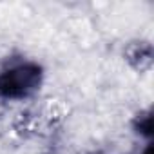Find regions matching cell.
Here are the masks:
<instances>
[{
    "label": "cell",
    "mask_w": 154,
    "mask_h": 154,
    "mask_svg": "<svg viewBox=\"0 0 154 154\" xmlns=\"http://www.w3.org/2000/svg\"><path fill=\"white\" fill-rule=\"evenodd\" d=\"M45 82L40 62L26 56L8 58L0 63V100L24 102L36 96Z\"/></svg>",
    "instance_id": "1"
},
{
    "label": "cell",
    "mask_w": 154,
    "mask_h": 154,
    "mask_svg": "<svg viewBox=\"0 0 154 154\" xmlns=\"http://www.w3.org/2000/svg\"><path fill=\"white\" fill-rule=\"evenodd\" d=\"M123 58L136 72H147L152 69L154 63V47L149 40L129 42L123 49Z\"/></svg>",
    "instance_id": "2"
},
{
    "label": "cell",
    "mask_w": 154,
    "mask_h": 154,
    "mask_svg": "<svg viewBox=\"0 0 154 154\" xmlns=\"http://www.w3.org/2000/svg\"><path fill=\"white\" fill-rule=\"evenodd\" d=\"M131 129L138 138L145 140V143L150 141L152 140V111L149 107L140 109L131 120Z\"/></svg>",
    "instance_id": "3"
},
{
    "label": "cell",
    "mask_w": 154,
    "mask_h": 154,
    "mask_svg": "<svg viewBox=\"0 0 154 154\" xmlns=\"http://www.w3.org/2000/svg\"><path fill=\"white\" fill-rule=\"evenodd\" d=\"M140 154H152V141H147L143 145V149L140 150Z\"/></svg>",
    "instance_id": "4"
}]
</instances>
